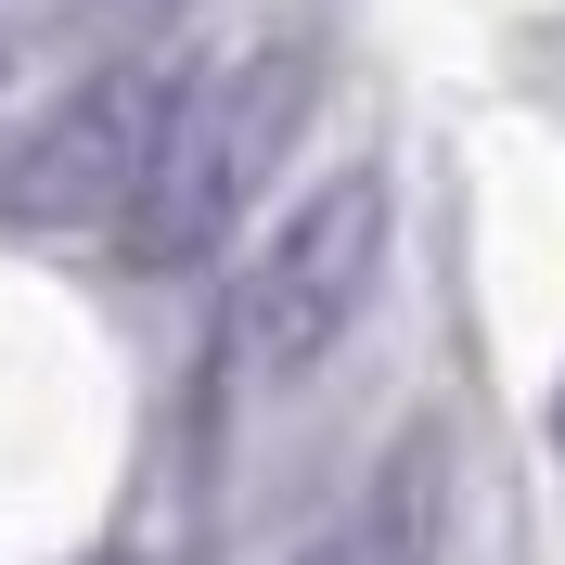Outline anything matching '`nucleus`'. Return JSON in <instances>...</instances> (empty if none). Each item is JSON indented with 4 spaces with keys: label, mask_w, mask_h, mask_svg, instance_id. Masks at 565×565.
Segmentation results:
<instances>
[{
    "label": "nucleus",
    "mask_w": 565,
    "mask_h": 565,
    "mask_svg": "<svg viewBox=\"0 0 565 565\" xmlns=\"http://www.w3.org/2000/svg\"><path fill=\"white\" fill-rule=\"evenodd\" d=\"M168 104H180L168 65H104V77H77L65 104L0 154V218H39V232L129 218L141 168H154V141H168Z\"/></svg>",
    "instance_id": "nucleus-3"
},
{
    "label": "nucleus",
    "mask_w": 565,
    "mask_h": 565,
    "mask_svg": "<svg viewBox=\"0 0 565 565\" xmlns=\"http://www.w3.org/2000/svg\"><path fill=\"white\" fill-rule=\"evenodd\" d=\"M553 437H565V398H553Z\"/></svg>",
    "instance_id": "nucleus-5"
},
{
    "label": "nucleus",
    "mask_w": 565,
    "mask_h": 565,
    "mask_svg": "<svg viewBox=\"0 0 565 565\" xmlns=\"http://www.w3.org/2000/svg\"><path fill=\"white\" fill-rule=\"evenodd\" d=\"M373 282H386V168H334L245 257L232 309H218V386L270 398L296 373H321V360L348 348V321L373 309Z\"/></svg>",
    "instance_id": "nucleus-2"
},
{
    "label": "nucleus",
    "mask_w": 565,
    "mask_h": 565,
    "mask_svg": "<svg viewBox=\"0 0 565 565\" xmlns=\"http://www.w3.org/2000/svg\"><path fill=\"white\" fill-rule=\"evenodd\" d=\"M296 129H309V52L296 39H257L232 65L180 77L168 141H154V168H141L129 218H116L129 270H206L232 245V218L270 193V168L296 154Z\"/></svg>",
    "instance_id": "nucleus-1"
},
{
    "label": "nucleus",
    "mask_w": 565,
    "mask_h": 565,
    "mask_svg": "<svg viewBox=\"0 0 565 565\" xmlns=\"http://www.w3.org/2000/svg\"><path fill=\"white\" fill-rule=\"evenodd\" d=\"M0 77H13V65H0Z\"/></svg>",
    "instance_id": "nucleus-6"
},
{
    "label": "nucleus",
    "mask_w": 565,
    "mask_h": 565,
    "mask_svg": "<svg viewBox=\"0 0 565 565\" xmlns=\"http://www.w3.org/2000/svg\"><path fill=\"white\" fill-rule=\"evenodd\" d=\"M437 540H450V462H437V437H412L360 476V501L296 565H437Z\"/></svg>",
    "instance_id": "nucleus-4"
}]
</instances>
